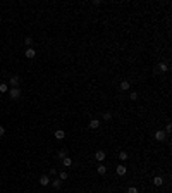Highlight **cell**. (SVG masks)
Here are the masks:
<instances>
[{
  "mask_svg": "<svg viewBox=\"0 0 172 193\" xmlns=\"http://www.w3.org/2000/svg\"><path fill=\"white\" fill-rule=\"evenodd\" d=\"M170 131H172V124H170V123H167V126H165V135H169Z\"/></svg>",
  "mask_w": 172,
  "mask_h": 193,
  "instance_id": "obj_21",
  "label": "cell"
},
{
  "mask_svg": "<svg viewBox=\"0 0 172 193\" xmlns=\"http://www.w3.org/2000/svg\"><path fill=\"white\" fill-rule=\"evenodd\" d=\"M153 185H155V186H162V185H164L162 176H155V178H153Z\"/></svg>",
  "mask_w": 172,
  "mask_h": 193,
  "instance_id": "obj_10",
  "label": "cell"
},
{
  "mask_svg": "<svg viewBox=\"0 0 172 193\" xmlns=\"http://www.w3.org/2000/svg\"><path fill=\"white\" fill-rule=\"evenodd\" d=\"M9 85H10L12 88H19V76H12L10 81H9Z\"/></svg>",
  "mask_w": 172,
  "mask_h": 193,
  "instance_id": "obj_4",
  "label": "cell"
},
{
  "mask_svg": "<svg viewBox=\"0 0 172 193\" xmlns=\"http://www.w3.org/2000/svg\"><path fill=\"white\" fill-rule=\"evenodd\" d=\"M24 55H26V57H28V59H35V55H36V52H35V48H28V50H26V52H24Z\"/></svg>",
  "mask_w": 172,
  "mask_h": 193,
  "instance_id": "obj_8",
  "label": "cell"
},
{
  "mask_svg": "<svg viewBox=\"0 0 172 193\" xmlns=\"http://www.w3.org/2000/svg\"><path fill=\"white\" fill-rule=\"evenodd\" d=\"M67 178H69V176H67V173H66V171H62V173L59 174V179H60V181H66Z\"/></svg>",
  "mask_w": 172,
  "mask_h": 193,
  "instance_id": "obj_18",
  "label": "cell"
},
{
  "mask_svg": "<svg viewBox=\"0 0 172 193\" xmlns=\"http://www.w3.org/2000/svg\"><path fill=\"white\" fill-rule=\"evenodd\" d=\"M96 171H98V174H105V173H107V166L100 164L98 167H96Z\"/></svg>",
  "mask_w": 172,
  "mask_h": 193,
  "instance_id": "obj_13",
  "label": "cell"
},
{
  "mask_svg": "<svg viewBox=\"0 0 172 193\" xmlns=\"http://www.w3.org/2000/svg\"><path fill=\"white\" fill-rule=\"evenodd\" d=\"M4 135H5V128L0 126V136H4Z\"/></svg>",
  "mask_w": 172,
  "mask_h": 193,
  "instance_id": "obj_26",
  "label": "cell"
},
{
  "mask_svg": "<svg viewBox=\"0 0 172 193\" xmlns=\"http://www.w3.org/2000/svg\"><path fill=\"white\" fill-rule=\"evenodd\" d=\"M62 164L66 166V167H69V166H72V159H71V157H66V159H62Z\"/></svg>",
  "mask_w": 172,
  "mask_h": 193,
  "instance_id": "obj_12",
  "label": "cell"
},
{
  "mask_svg": "<svg viewBox=\"0 0 172 193\" xmlns=\"http://www.w3.org/2000/svg\"><path fill=\"white\" fill-rule=\"evenodd\" d=\"M138 193H139V191H138Z\"/></svg>",
  "mask_w": 172,
  "mask_h": 193,
  "instance_id": "obj_27",
  "label": "cell"
},
{
  "mask_svg": "<svg viewBox=\"0 0 172 193\" xmlns=\"http://www.w3.org/2000/svg\"><path fill=\"white\" fill-rule=\"evenodd\" d=\"M9 95H10V98H12V100H17L21 97V90H19V88H10V93H9Z\"/></svg>",
  "mask_w": 172,
  "mask_h": 193,
  "instance_id": "obj_2",
  "label": "cell"
},
{
  "mask_svg": "<svg viewBox=\"0 0 172 193\" xmlns=\"http://www.w3.org/2000/svg\"><path fill=\"white\" fill-rule=\"evenodd\" d=\"M105 157H107V153L103 152V150H98V152L95 153V159L98 160V162H102V160H105Z\"/></svg>",
  "mask_w": 172,
  "mask_h": 193,
  "instance_id": "obj_5",
  "label": "cell"
},
{
  "mask_svg": "<svg viewBox=\"0 0 172 193\" xmlns=\"http://www.w3.org/2000/svg\"><path fill=\"white\" fill-rule=\"evenodd\" d=\"M129 86H131V85H129V81H122V83H121V90H124V91L129 90Z\"/></svg>",
  "mask_w": 172,
  "mask_h": 193,
  "instance_id": "obj_16",
  "label": "cell"
},
{
  "mask_svg": "<svg viewBox=\"0 0 172 193\" xmlns=\"http://www.w3.org/2000/svg\"><path fill=\"white\" fill-rule=\"evenodd\" d=\"M103 119H105V121H110L112 119V114H110V112H105V114H103Z\"/></svg>",
  "mask_w": 172,
  "mask_h": 193,
  "instance_id": "obj_23",
  "label": "cell"
},
{
  "mask_svg": "<svg viewBox=\"0 0 172 193\" xmlns=\"http://www.w3.org/2000/svg\"><path fill=\"white\" fill-rule=\"evenodd\" d=\"M155 140H157V141H165V140H167V135H165V131L158 129V131L155 133Z\"/></svg>",
  "mask_w": 172,
  "mask_h": 193,
  "instance_id": "obj_1",
  "label": "cell"
},
{
  "mask_svg": "<svg viewBox=\"0 0 172 193\" xmlns=\"http://www.w3.org/2000/svg\"><path fill=\"white\" fill-rule=\"evenodd\" d=\"M158 71H160V73H167L169 66H167V64H164V62H160V64H158Z\"/></svg>",
  "mask_w": 172,
  "mask_h": 193,
  "instance_id": "obj_11",
  "label": "cell"
},
{
  "mask_svg": "<svg viewBox=\"0 0 172 193\" xmlns=\"http://www.w3.org/2000/svg\"><path fill=\"white\" fill-rule=\"evenodd\" d=\"M129 98H131V100H136V98H138V93H136V91H133V93L129 95Z\"/></svg>",
  "mask_w": 172,
  "mask_h": 193,
  "instance_id": "obj_25",
  "label": "cell"
},
{
  "mask_svg": "<svg viewBox=\"0 0 172 193\" xmlns=\"http://www.w3.org/2000/svg\"><path fill=\"white\" fill-rule=\"evenodd\" d=\"M55 138H57V140H64V138H66V131L57 129V131H55Z\"/></svg>",
  "mask_w": 172,
  "mask_h": 193,
  "instance_id": "obj_9",
  "label": "cell"
},
{
  "mask_svg": "<svg viewBox=\"0 0 172 193\" xmlns=\"http://www.w3.org/2000/svg\"><path fill=\"white\" fill-rule=\"evenodd\" d=\"M115 173L119 174V176H124V174L127 173V167H126V166H122V164H121V166H117V167H115Z\"/></svg>",
  "mask_w": 172,
  "mask_h": 193,
  "instance_id": "obj_3",
  "label": "cell"
},
{
  "mask_svg": "<svg viewBox=\"0 0 172 193\" xmlns=\"http://www.w3.org/2000/svg\"><path fill=\"white\" fill-rule=\"evenodd\" d=\"M40 185H41V186L50 185V176H47V174H45V176H41V178H40Z\"/></svg>",
  "mask_w": 172,
  "mask_h": 193,
  "instance_id": "obj_7",
  "label": "cell"
},
{
  "mask_svg": "<svg viewBox=\"0 0 172 193\" xmlns=\"http://www.w3.org/2000/svg\"><path fill=\"white\" fill-rule=\"evenodd\" d=\"M24 43H26V45H28V47H29V48H31V45H33V38H31V36H28V38H24Z\"/></svg>",
  "mask_w": 172,
  "mask_h": 193,
  "instance_id": "obj_20",
  "label": "cell"
},
{
  "mask_svg": "<svg viewBox=\"0 0 172 193\" xmlns=\"http://www.w3.org/2000/svg\"><path fill=\"white\" fill-rule=\"evenodd\" d=\"M55 174H57V169H53V167H52V169H50V173H48V176H52V178H53Z\"/></svg>",
  "mask_w": 172,
  "mask_h": 193,
  "instance_id": "obj_24",
  "label": "cell"
},
{
  "mask_svg": "<svg viewBox=\"0 0 172 193\" xmlns=\"http://www.w3.org/2000/svg\"><path fill=\"white\" fill-rule=\"evenodd\" d=\"M88 126H90V129H98V128H100V121L98 119H91Z\"/></svg>",
  "mask_w": 172,
  "mask_h": 193,
  "instance_id": "obj_6",
  "label": "cell"
},
{
  "mask_svg": "<svg viewBox=\"0 0 172 193\" xmlns=\"http://www.w3.org/2000/svg\"><path fill=\"white\" fill-rule=\"evenodd\" d=\"M127 157H129V155H127V152H119V159L122 160V162H124V160H127Z\"/></svg>",
  "mask_w": 172,
  "mask_h": 193,
  "instance_id": "obj_19",
  "label": "cell"
},
{
  "mask_svg": "<svg viewBox=\"0 0 172 193\" xmlns=\"http://www.w3.org/2000/svg\"><path fill=\"white\" fill-rule=\"evenodd\" d=\"M127 193H138V188H136V186H129V188H127Z\"/></svg>",
  "mask_w": 172,
  "mask_h": 193,
  "instance_id": "obj_22",
  "label": "cell"
},
{
  "mask_svg": "<svg viewBox=\"0 0 172 193\" xmlns=\"http://www.w3.org/2000/svg\"><path fill=\"white\" fill-rule=\"evenodd\" d=\"M52 186H53V188H57V190H59V188L62 186V181H60V179H53V181H52Z\"/></svg>",
  "mask_w": 172,
  "mask_h": 193,
  "instance_id": "obj_14",
  "label": "cell"
},
{
  "mask_svg": "<svg viewBox=\"0 0 172 193\" xmlns=\"http://www.w3.org/2000/svg\"><path fill=\"white\" fill-rule=\"evenodd\" d=\"M9 90V85L7 83H0V93H5Z\"/></svg>",
  "mask_w": 172,
  "mask_h": 193,
  "instance_id": "obj_15",
  "label": "cell"
},
{
  "mask_svg": "<svg viewBox=\"0 0 172 193\" xmlns=\"http://www.w3.org/2000/svg\"><path fill=\"white\" fill-rule=\"evenodd\" d=\"M57 157H59V159H66V157H67V150H64V148H62L60 152L57 153Z\"/></svg>",
  "mask_w": 172,
  "mask_h": 193,
  "instance_id": "obj_17",
  "label": "cell"
}]
</instances>
